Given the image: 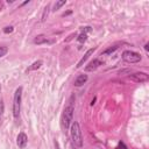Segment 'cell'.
I'll return each instance as SVG.
<instances>
[{
  "instance_id": "cell-1",
  "label": "cell",
  "mask_w": 149,
  "mask_h": 149,
  "mask_svg": "<svg viewBox=\"0 0 149 149\" xmlns=\"http://www.w3.org/2000/svg\"><path fill=\"white\" fill-rule=\"evenodd\" d=\"M74 94H71V97L68 100V104L65 105L62 116H61V127L65 132L70 128L72 121H73V112H74Z\"/></svg>"
},
{
  "instance_id": "cell-2",
  "label": "cell",
  "mask_w": 149,
  "mask_h": 149,
  "mask_svg": "<svg viewBox=\"0 0 149 149\" xmlns=\"http://www.w3.org/2000/svg\"><path fill=\"white\" fill-rule=\"evenodd\" d=\"M70 135H71V140H72L73 146L76 148L80 149L83 147V136H81L80 126L77 121H72V123L70 126Z\"/></svg>"
},
{
  "instance_id": "cell-3",
  "label": "cell",
  "mask_w": 149,
  "mask_h": 149,
  "mask_svg": "<svg viewBox=\"0 0 149 149\" xmlns=\"http://www.w3.org/2000/svg\"><path fill=\"white\" fill-rule=\"evenodd\" d=\"M21 100H22V86H19V87L15 90V92H14L13 106H12V112H13V116H14L15 120H19V118H20Z\"/></svg>"
},
{
  "instance_id": "cell-4",
  "label": "cell",
  "mask_w": 149,
  "mask_h": 149,
  "mask_svg": "<svg viewBox=\"0 0 149 149\" xmlns=\"http://www.w3.org/2000/svg\"><path fill=\"white\" fill-rule=\"evenodd\" d=\"M121 57L126 63H130V64L139 63L142 59V57H141V55L139 52H135V51H132V50H125L122 52Z\"/></svg>"
},
{
  "instance_id": "cell-5",
  "label": "cell",
  "mask_w": 149,
  "mask_h": 149,
  "mask_svg": "<svg viewBox=\"0 0 149 149\" xmlns=\"http://www.w3.org/2000/svg\"><path fill=\"white\" fill-rule=\"evenodd\" d=\"M128 79H130L132 81H135V83H147L149 80V76L146 73V72H135L133 74H129L128 76Z\"/></svg>"
},
{
  "instance_id": "cell-6",
  "label": "cell",
  "mask_w": 149,
  "mask_h": 149,
  "mask_svg": "<svg viewBox=\"0 0 149 149\" xmlns=\"http://www.w3.org/2000/svg\"><path fill=\"white\" fill-rule=\"evenodd\" d=\"M16 144H17V147L20 149H24L27 147V144H28V136H27L26 133L21 132V133L17 134V136H16Z\"/></svg>"
},
{
  "instance_id": "cell-7",
  "label": "cell",
  "mask_w": 149,
  "mask_h": 149,
  "mask_svg": "<svg viewBox=\"0 0 149 149\" xmlns=\"http://www.w3.org/2000/svg\"><path fill=\"white\" fill-rule=\"evenodd\" d=\"M102 65V62L98 58H94L93 61H91L86 66H85V71L86 72H92V71H95L98 68H100Z\"/></svg>"
},
{
  "instance_id": "cell-8",
  "label": "cell",
  "mask_w": 149,
  "mask_h": 149,
  "mask_svg": "<svg viewBox=\"0 0 149 149\" xmlns=\"http://www.w3.org/2000/svg\"><path fill=\"white\" fill-rule=\"evenodd\" d=\"M94 51H95V48H91V49H88V50H87V51L85 52V55H84V56L81 57V59H80V61L78 62V64L76 65V68L78 69V68L83 66V64H84V63H85V62H86V61L88 59V57H90V56H91V55H92V54H93Z\"/></svg>"
},
{
  "instance_id": "cell-9",
  "label": "cell",
  "mask_w": 149,
  "mask_h": 149,
  "mask_svg": "<svg viewBox=\"0 0 149 149\" xmlns=\"http://www.w3.org/2000/svg\"><path fill=\"white\" fill-rule=\"evenodd\" d=\"M34 44H37V45H40V44H44V43H52L54 41H50V40H48V37L45 36V35H37L35 38H34Z\"/></svg>"
},
{
  "instance_id": "cell-10",
  "label": "cell",
  "mask_w": 149,
  "mask_h": 149,
  "mask_svg": "<svg viewBox=\"0 0 149 149\" xmlns=\"http://www.w3.org/2000/svg\"><path fill=\"white\" fill-rule=\"evenodd\" d=\"M87 79H88V77H87V74H79L76 79H74V86H77V87H79V86H81V85H84L86 81H87Z\"/></svg>"
},
{
  "instance_id": "cell-11",
  "label": "cell",
  "mask_w": 149,
  "mask_h": 149,
  "mask_svg": "<svg viewBox=\"0 0 149 149\" xmlns=\"http://www.w3.org/2000/svg\"><path fill=\"white\" fill-rule=\"evenodd\" d=\"M42 64H43V62L41 61V59H38V61H35L31 65H29L27 69H26V73H29V72H31V71H35V70H37V69H40L41 66H42Z\"/></svg>"
},
{
  "instance_id": "cell-12",
  "label": "cell",
  "mask_w": 149,
  "mask_h": 149,
  "mask_svg": "<svg viewBox=\"0 0 149 149\" xmlns=\"http://www.w3.org/2000/svg\"><path fill=\"white\" fill-rule=\"evenodd\" d=\"M119 45H120V43H116V44H113V45L108 47L105 51H102V54H101V55H111V54H112V52H114L116 49H119Z\"/></svg>"
},
{
  "instance_id": "cell-13",
  "label": "cell",
  "mask_w": 149,
  "mask_h": 149,
  "mask_svg": "<svg viewBox=\"0 0 149 149\" xmlns=\"http://www.w3.org/2000/svg\"><path fill=\"white\" fill-rule=\"evenodd\" d=\"M3 113H5V104L3 100H0V126L2 125L3 121Z\"/></svg>"
},
{
  "instance_id": "cell-14",
  "label": "cell",
  "mask_w": 149,
  "mask_h": 149,
  "mask_svg": "<svg viewBox=\"0 0 149 149\" xmlns=\"http://www.w3.org/2000/svg\"><path fill=\"white\" fill-rule=\"evenodd\" d=\"M66 3V0H61V1H56L55 5H54V9L52 10H58L62 6H64Z\"/></svg>"
},
{
  "instance_id": "cell-15",
  "label": "cell",
  "mask_w": 149,
  "mask_h": 149,
  "mask_svg": "<svg viewBox=\"0 0 149 149\" xmlns=\"http://www.w3.org/2000/svg\"><path fill=\"white\" fill-rule=\"evenodd\" d=\"M86 40H87V35L84 34V33H80V34L78 35V37H77V41H78L79 43H84V42H86Z\"/></svg>"
},
{
  "instance_id": "cell-16",
  "label": "cell",
  "mask_w": 149,
  "mask_h": 149,
  "mask_svg": "<svg viewBox=\"0 0 149 149\" xmlns=\"http://www.w3.org/2000/svg\"><path fill=\"white\" fill-rule=\"evenodd\" d=\"M49 8H50V5H47V6H45V8H44V10H43V14H42V19H41V21H45L47 16H48V13H49Z\"/></svg>"
},
{
  "instance_id": "cell-17",
  "label": "cell",
  "mask_w": 149,
  "mask_h": 149,
  "mask_svg": "<svg viewBox=\"0 0 149 149\" xmlns=\"http://www.w3.org/2000/svg\"><path fill=\"white\" fill-rule=\"evenodd\" d=\"M13 31H14V27H13V26H7V27L3 28V33H5V34H10V33H13Z\"/></svg>"
},
{
  "instance_id": "cell-18",
  "label": "cell",
  "mask_w": 149,
  "mask_h": 149,
  "mask_svg": "<svg viewBox=\"0 0 149 149\" xmlns=\"http://www.w3.org/2000/svg\"><path fill=\"white\" fill-rule=\"evenodd\" d=\"M7 52H8V48L7 47H0V58L3 57Z\"/></svg>"
},
{
  "instance_id": "cell-19",
  "label": "cell",
  "mask_w": 149,
  "mask_h": 149,
  "mask_svg": "<svg viewBox=\"0 0 149 149\" xmlns=\"http://www.w3.org/2000/svg\"><path fill=\"white\" fill-rule=\"evenodd\" d=\"M115 149H128V148H127V146L125 144V142L120 141V142L118 143V146L115 147Z\"/></svg>"
},
{
  "instance_id": "cell-20",
  "label": "cell",
  "mask_w": 149,
  "mask_h": 149,
  "mask_svg": "<svg viewBox=\"0 0 149 149\" xmlns=\"http://www.w3.org/2000/svg\"><path fill=\"white\" fill-rule=\"evenodd\" d=\"M80 30H81V33L86 34V33H90L92 29H91V27H88V26H87V27H81V28H80Z\"/></svg>"
},
{
  "instance_id": "cell-21",
  "label": "cell",
  "mask_w": 149,
  "mask_h": 149,
  "mask_svg": "<svg viewBox=\"0 0 149 149\" xmlns=\"http://www.w3.org/2000/svg\"><path fill=\"white\" fill-rule=\"evenodd\" d=\"M76 36H77V34H76V33H73V34H71V35H70V36H69L68 38H65V42H69V41H71V40H72L73 37H76Z\"/></svg>"
},
{
  "instance_id": "cell-22",
  "label": "cell",
  "mask_w": 149,
  "mask_h": 149,
  "mask_svg": "<svg viewBox=\"0 0 149 149\" xmlns=\"http://www.w3.org/2000/svg\"><path fill=\"white\" fill-rule=\"evenodd\" d=\"M3 8H5V3H3V1H1V0H0V12H1Z\"/></svg>"
},
{
  "instance_id": "cell-23",
  "label": "cell",
  "mask_w": 149,
  "mask_h": 149,
  "mask_svg": "<svg viewBox=\"0 0 149 149\" xmlns=\"http://www.w3.org/2000/svg\"><path fill=\"white\" fill-rule=\"evenodd\" d=\"M144 50L148 52V50H149V43H146V44H144Z\"/></svg>"
},
{
  "instance_id": "cell-24",
  "label": "cell",
  "mask_w": 149,
  "mask_h": 149,
  "mask_svg": "<svg viewBox=\"0 0 149 149\" xmlns=\"http://www.w3.org/2000/svg\"><path fill=\"white\" fill-rule=\"evenodd\" d=\"M72 13V10H68V12H65L64 14H63V16H66V15H70Z\"/></svg>"
},
{
  "instance_id": "cell-25",
  "label": "cell",
  "mask_w": 149,
  "mask_h": 149,
  "mask_svg": "<svg viewBox=\"0 0 149 149\" xmlns=\"http://www.w3.org/2000/svg\"><path fill=\"white\" fill-rule=\"evenodd\" d=\"M54 143H55V147H56V149H59V147H58V142H57L56 140L54 141Z\"/></svg>"
},
{
  "instance_id": "cell-26",
  "label": "cell",
  "mask_w": 149,
  "mask_h": 149,
  "mask_svg": "<svg viewBox=\"0 0 149 149\" xmlns=\"http://www.w3.org/2000/svg\"><path fill=\"white\" fill-rule=\"evenodd\" d=\"M94 101H95V98H94V99L91 101V106H93V105H94Z\"/></svg>"
}]
</instances>
